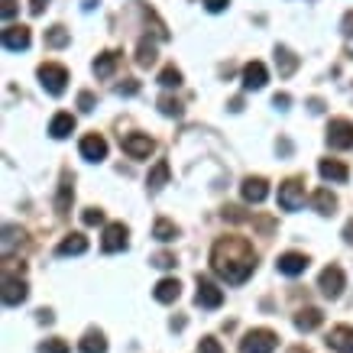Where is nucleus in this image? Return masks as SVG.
Segmentation results:
<instances>
[{"label": "nucleus", "instance_id": "nucleus-1", "mask_svg": "<svg viewBox=\"0 0 353 353\" xmlns=\"http://www.w3.org/2000/svg\"><path fill=\"white\" fill-rule=\"evenodd\" d=\"M211 269L227 285H243L256 269V253L243 236H221L211 250Z\"/></svg>", "mask_w": 353, "mask_h": 353}, {"label": "nucleus", "instance_id": "nucleus-46", "mask_svg": "<svg viewBox=\"0 0 353 353\" xmlns=\"http://www.w3.org/2000/svg\"><path fill=\"white\" fill-rule=\"evenodd\" d=\"M289 353H308V350H305V347H292Z\"/></svg>", "mask_w": 353, "mask_h": 353}, {"label": "nucleus", "instance_id": "nucleus-39", "mask_svg": "<svg viewBox=\"0 0 353 353\" xmlns=\"http://www.w3.org/2000/svg\"><path fill=\"white\" fill-rule=\"evenodd\" d=\"M227 3H230V0H204V7H208V10H211V13H221V10H227Z\"/></svg>", "mask_w": 353, "mask_h": 353}, {"label": "nucleus", "instance_id": "nucleus-44", "mask_svg": "<svg viewBox=\"0 0 353 353\" xmlns=\"http://www.w3.org/2000/svg\"><path fill=\"white\" fill-rule=\"evenodd\" d=\"M343 240H347V243L353 246V221H350V224H347V227H343Z\"/></svg>", "mask_w": 353, "mask_h": 353}, {"label": "nucleus", "instance_id": "nucleus-29", "mask_svg": "<svg viewBox=\"0 0 353 353\" xmlns=\"http://www.w3.org/2000/svg\"><path fill=\"white\" fill-rule=\"evenodd\" d=\"M276 62H282V75L289 78L292 72H295V65H299V59H295V55H292L289 49H285V46H279V49H276Z\"/></svg>", "mask_w": 353, "mask_h": 353}, {"label": "nucleus", "instance_id": "nucleus-4", "mask_svg": "<svg viewBox=\"0 0 353 353\" xmlns=\"http://www.w3.org/2000/svg\"><path fill=\"white\" fill-rule=\"evenodd\" d=\"M305 204V182L301 179H289L279 185V208L282 211H299Z\"/></svg>", "mask_w": 353, "mask_h": 353}, {"label": "nucleus", "instance_id": "nucleus-2", "mask_svg": "<svg viewBox=\"0 0 353 353\" xmlns=\"http://www.w3.org/2000/svg\"><path fill=\"white\" fill-rule=\"evenodd\" d=\"M276 343H279L276 331H269V327H256V331H250L243 341H240V350L243 353H272L276 350Z\"/></svg>", "mask_w": 353, "mask_h": 353}, {"label": "nucleus", "instance_id": "nucleus-17", "mask_svg": "<svg viewBox=\"0 0 353 353\" xmlns=\"http://www.w3.org/2000/svg\"><path fill=\"white\" fill-rule=\"evenodd\" d=\"M318 172H321L324 182H347L350 179V172H347V165L337 159H324L321 165H318Z\"/></svg>", "mask_w": 353, "mask_h": 353}, {"label": "nucleus", "instance_id": "nucleus-19", "mask_svg": "<svg viewBox=\"0 0 353 353\" xmlns=\"http://www.w3.org/2000/svg\"><path fill=\"white\" fill-rule=\"evenodd\" d=\"M78 350L81 353H108V337L101 331H85V337H81V343H78Z\"/></svg>", "mask_w": 353, "mask_h": 353}, {"label": "nucleus", "instance_id": "nucleus-22", "mask_svg": "<svg viewBox=\"0 0 353 353\" xmlns=\"http://www.w3.org/2000/svg\"><path fill=\"white\" fill-rule=\"evenodd\" d=\"M72 130H75V117H72V114H55L52 123H49V137H52V139H65Z\"/></svg>", "mask_w": 353, "mask_h": 353}, {"label": "nucleus", "instance_id": "nucleus-28", "mask_svg": "<svg viewBox=\"0 0 353 353\" xmlns=\"http://www.w3.org/2000/svg\"><path fill=\"white\" fill-rule=\"evenodd\" d=\"M137 65H143V68H150V65H156V46L150 43V39H143L137 49Z\"/></svg>", "mask_w": 353, "mask_h": 353}, {"label": "nucleus", "instance_id": "nucleus-42", "mask_svg": "<svg viewBox=\"0 0 353 353\" xmlns=\"http://www.w3.org/2000/svg\"><path fill=\"white\" fill-rule=\"evenodd\" d=\"M17 13V0H3V20H10Z\"/></svg>", "mask_w": 353, "mask_h": 353}, {"label": "nucleus", "instance_id": "nucleus-40", "mask_svg": "<svg viewBox=\"0 0 353 353\" xmlns=\"http://www.w3.org/2000/svg\"><path fill=\"white\" fill-rule=\"evenodd\" d=\"M46 3H49V0H30V13L32 17H39V13L46 10Z\"/></svg>", "mask_w": 353, "mask_h": 353}, {"label": "nucleus", "instance_id": "nucleus-5", "mask_svg": "<svg viewBox=\"0 0 353 353\" xmlns=\"http://www.w3.org/2000/svg\"><path fill=\"white\" fill-rule=\"evenodd\" d=\"M327 146H331V150H350L353 146V123L350 120L337 117L327 123Z\"/></svg>", "mask_w": 353, "mask_h": 353}, {"label": "nucleus", "instance_id": "nucleus-6", "mask_svg": "<svg viewBox=\"0 0 353 353\" xmlns=\"http://www.w3.org/2000/svg\"><path fill=\"white\" fill-rule=\"evenodd\" d=\"M343 269L341 266H327V269H321V279H318V289L324 292V299H337L343 292Z\"/></svg>", "mask_w": 353, "mask_h": 353}, {"label": "nucleus", "instance_id": "nucleus-12", "mask_svg": "<svg viewBox=\"0 0 353 353\" xmlns=\"http://www.w3.org/2000/svg\"><path fill=\"white\" fill-rule=\"evenodd\" d=\"M3 49H10V52L30 49V30L26 26H7L3 30Z\"/></svg>", "mask_w": 353, "mask_h": 353}, {"label": "nucleus", "instance_id": "nucleus-20", "mask_svg": "<svg viewBox=\"0 0 353 353\" xmlns=\"http://www.w3.org/2000/svg\"><path fill=\"white\" fill-rule=\"evenodd\" d=\"M85 250H88L85 236H81V234H68L62 243H59V250H55V253H59V256H81Z\"/></svg>", "mask_w": 353, "mask_h": 353}, {"label": "nucleus", "instance_id": "nucleus-35", "mask_svg": "<svg viewBox=\"0 0 353 353\" xmlns=\"http://www.w3.org/2000/svg\"><path fill=\"white\" fill-rule=\"evenodd\" d=\"M81 221H85L88 227H94V224H101V221H104V211H101V208H88L85 214H81Z\"/></svg>", "mask_w": 353, "mask_h": 353}, {"label": "nucleus", "instance_id": "nucleus-31", "mask_svg": "<svg viewBox=\"0 0 353 353\" xmlns=\"http://www.w3.org/2000/svg\"><path fill=\"white\" fill-rule=\"evenodd\" d=\"M159 85L162 88H179V85H182V72H179L175 65L162 68V72H159Z\"/></svg>", "mask_w": 353, "mask_h": 353}, {"label": "nucleus", "instance_id": "nucleus-33", "mask_svg": "<svg viewBox=\"0 0 353 353\" xmlns=\"http://www.w3.org/2000/svg\"><path fill=\"white\" fill-rule=\"evenodd\" d=\"M39 353H68V343L59 341V337H52V341H46L43 347H39Z\"/></svg>", "mask_w": 353, "mask_h": 353}, {"label": "nucleus", "instance_id": "nucleus-32", "mask_svg": "<svg viewBox=\"0 0 353 353\" xmlns=\"http://www.w3.org/2000/svg\"><path fill=\"white\" fill-rule=\"evenodd\" d=\"M159 110L165 114V117H182V101H175V97L162 94L159 97Z\"/></svg>", "mask_w": 353, "mask_h": 353}, {"label": "nucleus", "instance_id": "nucleus-25", "mask_svg": "<svg viewBox=\"0 0 353 353\" xmlns=\"http://www.w3.org/2000/svg\"><path fill=\"white\" fill-rule=\"evenodd\" d=\"M165 182H169V162H156V169H152V172H150V179H146V188H150V192L156 194Z\"/></svg>", "mask_w": 353, "mask_h": 353}, {"label": "nucleus", "instance_id": "nucleus-37", "mask_svg": "<svg viewBox=\"0 0 353 353\" xmlns=\"http://www.w3.org/2000/svg\"><path fill=\"white\" fill-rule=\"evenodd\" d=\"M152 266L172 269V266H175V256H172V253H156V256H152Z\"/></svg>", "mask_w": 353, "mask_h": 353}, {"label": "nucleus", "instance_id": "nucleus-38", "mask_svg": "<svg viewBox=\"0 0 353 353\" xmlns=\"http://www.w3.org/2000/svg\"><path fill=\"white\" fill-rule=\"evenodd\" d=\"M201 353H224V350H221V343L214 337H201Z\"/></svg>", "mask_w": 353, "mask_h": 353}, {"label": "nucleus", "instance_id": "nucleus-16", "mask_svg": "<svg viewBox=\"0 0 353 353\" xmlns=\"http://www.w3.org/2000/svg\"><path fill=\"white\" fill-rule=\"evenodd\" d=\"M240 192H243V201H250V204H259V201H266V194H269V188H266V179H243V185H240Z\"/></svg>", "mask_w": 353, "mask_h": 353}, {"label": "nucleus", "instance_id": "nucleus-36", "mask_svg": "<svg viewBox=\"0 0 353 353\" xmlns=\"http://www.w3.org/2000/svg\"><path fill=\"white\" fill-rule=\"evenodd\" d=\"M137 91H139V81H133V78H127V81H120V85H117V94L120 97H123V94H137Z\"/></svg>", "mask_w": 353, "mask_h": 353}, {"label": "nucleus", "instance_id": "nucleus-14", "mask_svg": "<svg viewBox=\"0 0 353 353\" xmlns=\"http://www.w3.org/2000/svg\"><path fill=\"white\" fill-rule=\"evenodd\" d=\"M276 266L282 276H301V272L308 269V256H305V253H282Z\"/></svg>", "mask_w": 353, "mask_h": 353}, {"label": "nucleus", "instance_id": "nucleus-34", "mask_svg": "<svg viewBox=\"0 0 353 353\" xmlns=\"http://www.w3.org/2000/svg\"><path fill=\"white\" fill-rule=\"evenodd\" d=\"M94 104H97V97L91 94V91H81V94H78V108L85 110V114H91V110H94Z\"/></svg>", "mask_w": 353, "mask_h": 353}, {"label": "nucleus", "instance_id": "nucleus-10", "mask_svg": "<svg viewBox=\"0 0 353 353\" xmlns=\"http://www.w3.org/2000/svg\"><path fill=\"white\" fill-rule=\"evenodd\" d=\"M26 295H30V292H26V282H23V279H13L10 272H7V276H3V305H7V308H17V305L26 301Z\"/></svg>", "mask_w": 353, "mask_h": 353}, {"label": "nucleus", "instance_id": "nucleus-41", "mask_svg": "<svg viewBox=\"0 0 353 353\" xmlns=\"http://www.w3.org/2000/svg\"><path fill=\"white\" fill-rule=\"evenodd\" d=\"M272 104H276L279 110H285V108L292 104V97H289V94H276V97H272Z\"/></svg>", "mask_w": 353, "mask_h": 353}, {"label": "nucleus", "instance_id": "nucleus-7", "mask_svg": "<svg viewBox=\"0 0 353 353\" xmlns=\"http://www.w3.org/2000/svg\"><path fill=\"white\" fill-rule=\"evenodd\" d=\"M194 301H198L201 308H221V305H224V292L217 289L211 279L198 276V295H194Z\"/></svg>", "mask_w": 353, "mask_h": 353}, {"label": "nucleus", "instance_id": "nucleus-21", "mask_svg": "<svg viewBox=\"0 0 353 353\" xmlns=\"http://www.w3.org/2000/svg\"><path fill=\"white\" fill-rule=\"evenodd\" d=\"M321 321H324V314L318 308H301L299 314H295V327L299 331H314V327H321Z\"/></svg>", "mask_w": 353, "mask_h": 353}, {"label": "nucleus", "instance_id": "nucleus-45", "mask_svg": "<svg viewBox=\"0 0 353 353\" xmlns=\"http://www.w3.org/2000/svg\"><path fill=\"white\" fill-rule=\"evenodd\" d=\"M39 321H43V324H52V311H39Z\"/></svg>", "mask_w": 353, "mask_h": 353}, {"label": "nucleus", "instance_id": "nucleus-23", "mask_svg": "<svg viewBox=\"0 0 353 353\" xmlns=\"http://www.w3.org/2000/svg\"><path fill=\"white\" fill-rule=\"evenodd\" d=\"M311 204H314V211H318V214H334L337 198L331 194V188H318V192H314V198H311Z\"/></svg>", "mask_w": 353, "mask_h": 353}, {"label": "nucleus", "instance_id": "nucleus-30", "mask_svg": "<svg viewBox=\"0 0 353 353\" xmlns=\"http://www.w3.org/2000/svg\"><path fill=\"white\" fill-rule=\"evenodd\" d=\"M68 39H72V36H68V30H65V26H52V30L46 32V43L52 46V49H62V46H68Z\"/></svg>", "mask_w": 353, "mask_h": 353}, {"label": "nucleus", "instance_id": "nucleus-11", "mask_svg": "<svg viewBox=\"0 0 353 353\" xmlns=\"http://www.w3.org/2000/svg\"><path fill=\"white\" fill-rule=\"evenodd\" d=\"M81 156H85L88 162H101V159H108V139L104 137H97V133H91V137L81 139Z\"/></svg>", "mask_w": 353, "mask_h": 353}, {"label": "nucleus", "instance_id": "nucleus-13", "mask_svg": "<svg viewBox=\"0 0 353 353\" xmlns=\"http://www.w3.org/2000/svg\"><path fill=\"white\" fill-rule=\"evenodd\" d=\"M327 347L337 353H353V327L350 324H341L327 334Z\"/></svg>", "mask_w": 353, "mask_h": 353}, {"label": "nucleus", "instance_id": "nucleus-3", "mask_svg": "<svg viewBox=\"0 0 353 353\" xmlns=\"http://www.w3.org/2000/svg\"><path fill=\"white\" fill-rule=\"evenodd\" d=\"M39 85L49 91V94H62L65 85H68V72H65V65H55V62H46L39 65Z\"/></svg>", "mask_w": 353, "mask_h": 353}, {"label": "nucleus", "instance_id": "nucleus-26", "mask_svg": "<svg viewBox=\"0 0 353 353\" xmlns=\"http://www.w3.org/2000/svg\"><path fill=\"white\" fill-rule=\"evenodd\" d=\"M72 175H68V172H65L62 175V188H59V198H55V208H59V214H65V211H68V204H72Z\"/></svg>", "mask_w": 353, "mask_h": 353}, {"label": "nucleus", "instance_id": "nucleus-8", "mask_svg": "<svg viewBox=\"0 0 353 353\" xmlns=\"http://www.w3.org/2000/svg\"><path fill=\"white\" fill-rule=\"evenodd\" d=\"M120 143H123V152H127L130 159H146V156L156 150V143H152L150 137H143V133H127Z\"/></svg>", "mask_w": 353, "mask_h": 353}, {"label": "nucleus", "instance_id": "nucleus-18", "mask_svg": "<svg viewBox=\"0 0 353 353\" xmlns=\"http://www.w3.org/2000/svg\"><path fill=\"white\" fill-rule=\"evenodd\" d=\"M152 295H156V301L169 305V301H175L179 295H182V282H179V279H162L159 285L152 289Z\"/></svg>", "mask_w": 353, "mask_h": 353}, {"label": "nucleus", "instance_id": "nucleus-27", "mask_svg": "<svg viewBox=\"0 0 353 353\" xmlns=\"http://www.w3.org/2000/svg\"><path fill=\"white\" fill-rule=\"evenodd\" d=\"M152 236H156V240H162V243H169V240H175V236H179V227L172 224V221H165V217H159V221H156V227H152Z\"/></svg>", "mask_w": 353, "mask_h": 353}, {"label": "nucleus", "instance_id": "nucleus-15", "mask_svg": "<svg viewBox=\"0 0 353 353\" xmlns=\"http://www.w3.org/2000/svg\"><path fill=\"white\" fill-rule=\"evenodd\" d=\"M266 65L263 62H250L243 68V88L246 91H259V88H266Z\"/></svg>", "mask_w": 353, "mask_h": 353}, {"label": "nucleus", "instance_id": "nucleus-9", "mask_svg": "<svg viewBox=\"0 0 353 353\" xmlns=\"http://www.w3.org/2000/svg\"><path fill=\"white\" fill-rule=\"evenodd\" d=\"M130 230L123 224H108V230H104V240H101V250L104 253H120V250H127V240Z\"/></svg>", "mask_w": 353, "mask_h": 353}, {"label": "nucleus", "instance_id": "nucleus-24", "mask_svg": "<svg viewBox=\"0 0 353 353\" xmlns=\"http://www.w3.org/2000/svg\"><path fill=\"white\" fill-rule=\"evenodd\" d=\"M117 59H120L117 52H101L94 59V75L97 78H110L114 75V68H117Z\"/></svg>", "mask_w": 353, "mask_h": 353}, {"label": "nucleus", "instance_id": "nucleus-43", "mask_svg": "<svg viewBox=\"0 0 353 353\" xmlns=\"http://www.w3.org/2000/svg\"><path fill=\"white\" fill-rule=\"evenodd\" d=\"M343 32H347V36H353V13H347V17H343Z\"/></svg>", "mask_w": 353, "mask_h": 353}]
</instances>
